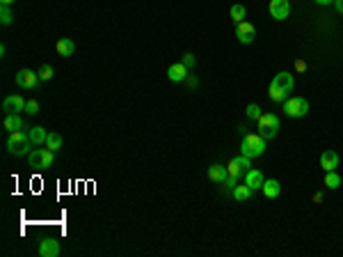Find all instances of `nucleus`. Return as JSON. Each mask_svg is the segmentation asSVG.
Here are the masks:
<instances>
[{
	"instance_id": "nucleus-16",
	"label": "nucleus",
	"mask_w": 343,
	"mask_h": 257,
	"mask_svg": "<svg viewBox=\"0 0 343 257\" xmlns=\"http://www.w3.org/2000/svg\"><path fill=\"white\" fill-rule=\"evenodd\" d=\"M2 126H5L7 133L21 131V129H23V120L18 117V113H10V115H5V120H2Z\"/></svg>"
},
{
	"instance_id": "nucleus-15",
	"label": "nucleus",
	"mask_w": 343,
	"mask_h": 257,
	"mask_svg": "<svg viewBox=\"0 0 343 257\" xmlns=\"http://www.w3.org/2000/svg\"><path fill=\"white\" fill-rule=\"evenodd\" d=\"M208 177L215 181V184H224V179L229 177V170H226V165H222V163H213L208 168Z\"/></svg>"
},
{
	"instance_id": "nucleus-34",
	"label": "nucleus",
	"mask_w": 343,
	"mask_h": 257,
	"mask_svg": "<svg viewBox=\"0 0 343 257\" xmlns=\"http://www.w3.org/2000/svg\"><path fill=\"white\" fill-rule=\"evenodd\" d=\"M316 5H334V0H314Z\"/></svg>"
},
{
	"instance_id": "nucleus-17",
	"label": "nucleus",
	"mask_w": 343,
	"mask_h": 257,
	"mask_svg": "<svg viewBox=\"0 0 343 257\" xmlns=\"http://www.w3.org/2000/svg\"><path fill=\"white\" fill-rule=\"evenodd\" d=\"M263 195L268 197V200H274V197H279V193H282V184H279L277 179H266L261 186Z\"/></svg>"
},
{
	"instance_id": "nucleus-5",
	"label": "nucleus",
	"mask_w": 343,
	"mask_h": 257,
	"mask_svg": "<svg viewBox=\"0 0 343 257\" xmlns=\"http://www.w3.org/2000/svg\"><path fill=\"white\" fill-rule=\"evenodd\" d=\"M14 81H16V85L18 88H23V90H34L42 78H39V74L37 71H32V69H21V71H16Z\"/></svg>"
},
{
	"instance_id": "nucleus-26",
	"label": "nucleus",
	"mask_w": 343,
	"mask_h": 257,
	"mask_svg": "<svg viewBox=\"0 0 343 257\" xmlns=\"http://www.w3.org/2000/svg\"><path fill=\"white\" fill-rule=\"evenodd\" d=\"M12 21H14V14H12L10 5H2L0 7V23H2V26H10Z\"/></svg>"
},
{
	"instance_id": "nucleus-7",
	"label": "nucleus",
	"mask_w": 343,
	"mask_h": 257,
	"mask_svg": "<svg viewBox=\"0 0 343 257\" xmlns=\"http://www.w3.org/2000/svg\"><path fill=\"white\" fill-rule=\"evenodd\" d=\"M236 37H238L240 44H252L254 39H256V28H254L250 21L236 23Z\"/></svg>"
},
{
	"instance_id": "nucleus-21",
	"label": "nucleus",
	"mask_w": 343,
	"mask_h": 257,
	"mask_svg": "<svg viewBox=\"0 0 343 257\" xmlns=\"http://www.w3.org/2000/svg\"><path fill=\"white\" fill-rule=\"evenodd\" d=\"M231 193H234V200H238V202H247L254 191L247 186V184H236V188H234Z\"/></svg>"
},
{
	"instance_id": "nucleus-33",
	"label": "nucleus",
	"mask_w": 343,
	"mask_h": 257,
	"mask_svg": "<svg viewBox=\"0 0 343 257\" xmlns=\"http://www.w3.org/2000/svg\"><path fill=\"white\" fill-rule=\"evenodd\" d=\"M334 7H336L338 14H343V0H334Z\"/></svg>"
},
{
	"instance_id": "nucleus-12",
	"label": "nucleus",
	"mask_w": 343,
	"mask_h": 257,
	"mask_svg": "<svg viewBox=\"0 0 343 257\" xmlns=\"http://www.w3.org/2000/svg\"><path fill=\"white\" fill-rule=\"evenodd\" d=\"M338 154L334 152V149H325V152L320 154V168L325 170V172H330V170H336L338 168Z\"/></svg>"
},
{
	"instance_id": "nucleus-1",
	"label": "nucleus",
	"mask_w": 343,
	"mask_h": 257,
	"mask_svg": "<svg viewBox=\"0 0 343 257\" xmlns=\"http://www.w3.org/2000/svg\"><path fill=\"white\" fill-rule=\"evenodd\" d=\"M268 147V140L261 136V133H245L240 142V154L247 159H258Z\"/></svg>"
},
{
	"instance_id": "nucleus-23",
	"label": "nucleus",
	"mask_w": 343,
	"mask_h": 257,
	"mask_svg": "<svg viewBox=\"0 0 343 257\" xmlns=\"http://www.w3.org/2000/svg\"><path fill=\"white\" fill-rule=\"evenodd\" d=\"M46 145H48V149L58 152V149H62L64 140H62V136H60V133H48V136H46Z\"/></svg>"
},
{
	"instance_id": "nucleus-19",
	"label": "nucleus",
	"mask_w": 343,
	"mask_h": 257,
	"mask_svg": "<svg viewBox=\"0 0 343 257\" xmlns=\"http://www.w3.org/2000/svg\"><path fill=\"white\" fill-rule=\"evenodd\" d=\"M28 161H30L32 168L44 170L46 168V149H34V152H30L28 154Z\"/></svg>"
},
{
	"instance_id": "nucleus-32",
	"label": "nucleus",
	"mask_w": 343,
	"mask_h": 257,
	"mask_svg": "<svg viewBox=\"0 0 343 257\" xmlns=\"http://www.w3.org/2000/svg\"><path fill=\"white\" fill-rule=\"evenodd\" d=\"M186 81H188V88H197V85H199L197 76H190V74H188V78H186Z\"/></svg>"
},
{
	"instance_id": "nucleus-8",
	"label": "nucleus",
	"mask_w": 343,
	"mask_h": 257,
	"mask_svg": "<svg viewBox=\"0 0 343 257\" xmlns=\"http://www.w3.org/2000/svg\"><path fill=\"white\" fill-rule=\"evenodd\" d=\"M290 14V3L288 0H270V17L274 21H284Z\"/></svg>"
},
{
	"instance_id": "nucleus-22",
	"label": "nucleus",
	"mask_w": 343,
	"mask_h": 257,
	"mask_svg": "<svg viewBox=\"0 0 343 257\" xmlns=\"http://www.w3.org/2000/svg\"><path fill=\"white\" fill-rule=\"evenodd\" d=\"M229 17L234 19V23L245 21V17H247V7H245V5H240V3H236V5H231Z\"/></svg>"
},
{
	"instance_id": "nucleus-11",
	"label": "nucleus",
	"mask_w": 343,
	"mask_h": 257,
	"mask_svg": "<svg viewBox=\"0 0 343 257\" xmlns=\"http://www.w3.org/2000/svg\"><path fill=\"white\" fill-rule=\"evenodd\" d=\"M2 110H5V115H10V113H21V110H26V99H23L21 94L5 97V101H2Z\"/></svg>"
},
{
	"instance_id": "nucleus-25",
	"label": "nucleus",
	"mask_w": 343,
	"mask_h": 257,
	"mask_svg": "<svg viewBox=\"0 0 343 257\" xmlns=\"http://www.w3.org/2000/svg\"><path fill=\"white\" fill-rule=\"evenodd\" d=\"M268 97H270V101H286L288 92H284V90H279V88H274V85H270Z\"/></svg>"
},
{
	"instance_id": "nucleus-24",
	"label": "nucleus",
	"mask_w": 343,
	"mask_h": 257,
	"mask_svg": "<svg viewBox=\"0 0 343 257\" xmlns=\"http://www.w3.org/2000/svg\"><path fill=\"white\" fill-rule=\"evenodd\" d=\"M325 186L327 188H338L341 186V177L336 175V172H334V170H330V172H325Z\"/></svg>"
},
{
	"instance_id": "nucleus-2",
	"label": "nucleus",
	"mask_w": 343,
	"mask_h": 257,
	"mask_svg": "<svg viewBox=\"0 0 343 257\" xmlns=\"http://www.w3.org/2000/svg\"><path fill=\"white\" fill-rule=\"evenodd\" d=\"M32 147V140H30V133L26 131H14L7 138V152L12 156H23V154H30Z\"/></svg>"
},
{
	"instance_id": "nucleus-31",
	"label": "nucleus",
	"mask_w": 343,
	"mask_h": 257,
	"mask_svg": "<svg viewBox=\"0 0 343 257\" xmlns=\"http://www.w3.org/2000/svg\"><path fill=\"white\" fill-rule=\"evenodd\" d=\"M236 181H238V177H226L224 179V184H226V188H229V191H234V188H236Z\"/></svg>"
},
{
	"instance_id": "nucleus-18",
	"label": "nucleus",
	"mask_w": 343,
	"mask_h": 257,
	"mask_svg": "<svg viewBox=\"0 0 343 257\" xmlns=\"http://www.w3.org/2000/svg\"><path fill=\"white\" fill-rule=\"evenodd\" d=\"M76 53V44L71 42L69 37H62L58 42V55L60 58H71V55Z\"/></svg>"
},
{
	"instance_id": "nucleus-4",
	"label": "nucleus",
	"mask_w": 343,
	"mask_h": 257,
	"mask_svg": "<svg viewBox=\"0 0 343 257\" xmlns=\"http://www.w3.org/2000/svg\"><path fill=\"white\" fill-rule=\"evenodd\" d=\"M284 113L286 117H293V120H300L309 113V101L304 97H290L284 101Z\"/></svg>"
},
{
	"instance_id": "nucleus-10",
	"label": "nucleus",
	"mask_w": 343,
	"mask_h": 257,
	"mask_svg": "<svg viewBox=\"0 0 343 257\" xmlns=\"http://www.w3.org/2000/svg\"><path fill=\"white\" fill-rule=\"evenodd\" d=\"M270 85H274V88L284 90V92H293L295 88V81H293V74L290 71H279V74H274L272 83Z\"/></svg>"
},
{
	"instance_id": "nucleus-13",
	"label": "nucleus",
	"mask_w": 343,
	"mask_h": 257,
	"mask_svg": "<svg viewBox=\"0 0 343 257\" xmlns=\"http://www.w3.org/2000/svg\"><path fill=\"white\" fill-rule=\"evenodd\" d=\"M188 67L183 65V62H176V65H172L170 69H167V78H170L172 83H183L186 78H188Z\"/></svg>"
},
{
	"instance_id": "nucleus-30",
	"label": "nucleus",
	"mask_w": 343,
	"mask_h": 257,
	"mask_svg": "<svg viewBox=\"0 0 343 257\" xmlns=\"http://www.w3.org/2000/svg\"><path fill=\"white\" fill-rule=\"evenodd\" d=\"M181 62H183L186 67H188V69H192V67H194V55H192V53H183Z\"/></svg>"
},
{
	"instance_id": "nucleus-27",
	"label": "nucleus",
	"mask_w": 343,
	"mask_h": 257,
	"mask_svg": "<svg viewBox=\"0 0 343 257\" xmlns=\"http://www.w3.org/2000/svg\"><path fill=\"white\" fill-rule=\"evenodd\" d=\"M37 74H39V78H42V81H50V78L55 76V71H53V67H50V65H44Z\"/></svg>"
},
{
	"instance_id": "nucleus-29",
	"label": "nucleus",
	"mask_w": 343,
	"mask_h": 257,
	"mask_svg": "<svg viewBox=\"0 0 343 257\" xmlns=\"http://www.w3.org/2000/svg\"><path fill=\"white\" fill-rule=\"evenodd\" d=\"M26 113H28V115H37V113H39V104L34 101V99L26 101Z\"/></svg>"
},
{
	"instance_id": "nucleus-35",
	"label": "nucleus",
	"mask_w": 343,
	"mask_h": 257,
	"mask_svg": "<svg viewBox=\"0 0 343 257\" xmlns=\"http://www.w3.org/2000/svg\"><path fill=\"white\" fill-rule=\"evenodd\" d=\"M295 69H300V71H302V69H304V62L298 60V62H295Z\"/></svg>"
},
{
	"instance_id": "nucleus-9",
	"label": "nucleus",
	"mask_w": 343,
	"mask_h": 257,
	"mask_svg": "<svg viewBox=\"0 0 343 257\" xmlns=\"http://www.w3.org/2000/svg\"><path fill=\"white\" fill-rule=\"evenodd\" d=\"M37 252H39L42 257H58V255H60V241H58V239H50V236H46V239L39 241Z\"/></svg>"
},
{
	"instance_id": "nucleus-14",
	"label": "nucleus",
	"mask_w": 343,
	"mask_h": 257,
	"mask_svg": "<svg viewBox=\"0 0 343 257\" xmlns=\"http://www.w3.org/2000/svg\"><path fill=\"white\" fill-rule=\"evenodd\" d=\"M263 181H266V177H263L261 170H247L245 172V184L252 191H258V188L263 186Z\"/></svg>"
},
{
	"instance_id": "nucleus-3",
	"label": "nucleus",
	"mask_w": 343,
	"mask_h": 257,
	"mask_svg": "<svg viewBox=\"0 0 343 257\" xmlns=\"http://www.w3.org/2000/svg\"><path fill=\"white\" fill-rule=\"evenodd\" d=\"M256 129L266 140H270V138H274L279 131V117L274 115V113H261V117L256 120Z\"/></svg>"
},
{
	"instance_id": "nucleus-36",
	"label": "nucleus",
	"mask_w": 343,
	"mask_h": 257,
	"mask_svg": "<svg viewBox=\"0 0 343 257\" xmlns=\"http://www.w3.org/2000/svg\"><path fill=\"white\" fill-rule=\"evenodd\" d=\"M0 3H2V5H12V3H14V0H0Z\"/></svg>"
},
{
	"instance_id": "nucleus-28",
	"label": "nucleus",
	"mask_w": 343,
	"mask_h": 257,
	"mask_svg": "<svg viewBox=\"0 0 343 257\" xmlns=\"http://www.w3.org/2000/svg\"><path fill=\"white\" fill-rule=\"evenodd\" d=\"M245 113H247V117H250V120H258V117H261V108H258L256 104H250Z\"/></svg>"
},
{
	"instance_id": "nucleus-20",
	"label": "nucleus",
	"mask_w": 343,
	"mask_h": 257,
	"mask_svg": "<svg viewBox=\"0 0 343 257\" xmlns=\"http://www.w3.org/2000/svg\"><path fill=\"white\" fill-rule=\"evenodd\" d=\"M30 140H32V145L34 147H39V145H44V142H46V136H48V133H46V129H44V126H32V129H30Z\"/></svg>"
},
{
	"instance_id": "nucleus-6",
	"label": "nucleus",
	"mask_w": 343,
	"mask_h": 257,
	"mask_svg": "<svg viewBox=\"0 0 343 257\" xmlns=\"http://www.w3.org/2000/svg\"><path fill=\"white\" fill-rule=\"evenodd\" d=\"M226 170H229L231 177H240L245 175L247 170H252V159H247V156H236V159H231L229 165H226Z\"/></svg>"
}]
</instances>
